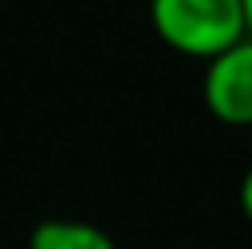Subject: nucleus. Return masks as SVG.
Listing matches in <instances>:
<instances>
[{
    "label": "nucleus",
    "mask_w": 252,
    "mask_h": 249,
    "mask_svg": "<svg viewBox=\"0 0 252 249\" xmlns=\"http://www.w3.org/2000/svg\"><path fill=\"white\" fill-rule=\"evenodd\" d=\"M150 26L161 44L205 63L249 37L241 0H150Z\"/></svg>",
    "instance_id": "f257e3e1"
},
{
    "label": "nucleus",
    "mask_w": 252,
    "mask_h": 249,
    "mask_svg": "<svg viewBox=\"0 0 252 249\" xmlns=\"http://www.w3.org/2000/svg\"><path fill=\"white\" fill-rule=\"evenodd\" d=\"M201 99L216 121L230 128L252 125V37H241L205 63Z\"/></svg>",
    "instance_id": "f03ea898"
},
{
    "label": "nucleus",
    "mask_w": 252,
    "mask_h": 249,
    "mask_svg": "<svg viewBox=\"0 0 252 249\" xmlns=\"http://www.w3.org/2000/svg\"><path fill=\"white\" fill-rule=\"evenodd\" d=\"M30 249H117V242L99 224L51 216L30 231Z\"/></svg>",
    "instance_id": "7ed1b4c3"
},
{
    "label": "nucleus",
    "mask_w": 252,
    "mask_h": 249,
    "mask_svg": "<svg viewBox=\"0 0 252 249\" xmlns=\"http://www.w3.org/2000/svg\"><path fill=\"white\" fill-rule=\"evenodd\" d=\"M238 205H241V216L252 224V165L245 169V176H241V187H238Z\"/></svg>",
    "instance_id": "20e7f679"
},
{
    "label": "nucleus",
    "mask_w": 252,
    "mask_h": 249,
    "mask_svg": "<svg viewBox=\"0 0 252 249\" xmlns=\"http://www.w3.org/2000/svg\"><path fill=\"white\" fill-rule=\"evenodd\" d=\"M241 7H245V30H249V37H252V0H241Z\"/></svg>",
    "instance_id": "39448f33"
}]
</instances>
